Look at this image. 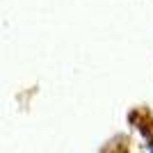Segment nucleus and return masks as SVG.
Instances as JSON below:
<instances>
[{"label":"nucleus","mask_w":153,"mask_h":153,"mask_svg":"<svg viewBox=\"0 0 153 153\" xmlns=\"http://www.w3.org/2000/svg\"><path fill=\"white\" fill-rule=\"evenodd\" d=\"M151 153H153V149H151Z\"/></svg>","instance_id":"obj_1"}]
</instances>
